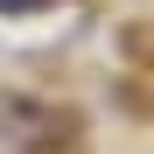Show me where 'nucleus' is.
I'll use <instances>...</instances> for the list:
<instances>
[{
  "instance_id": "obj_1",
  "label": "nucleus",
  "mask_w": 154,
  "mask_h": 154,
  "mask_svg": "<svg viewBox=\"0 0 154 154\" xmlns=\"http://www.w3.org/2000/svg\"><path fill=\"white\" fill-rule=\"evenodd\" d=\"M0 126L21 140H42V147H77V119L56 105H35V98H0Z\"/></svg>"
},
{
  "instance_id": "obj_2",
  "label": "nucleus",
  "mask_w": 154,
  "mask_h": 154,
  "mask_svg": "<svg viewBox=\"0 0 154 154\" xmlns=\"http://www.w3.org/2000/svg\"><path fill=\"white\" fill-rule=\"evenodd\" d=\"M35 7H49V0H0V14H35Z\"/></svg>"
}]
</instances>
